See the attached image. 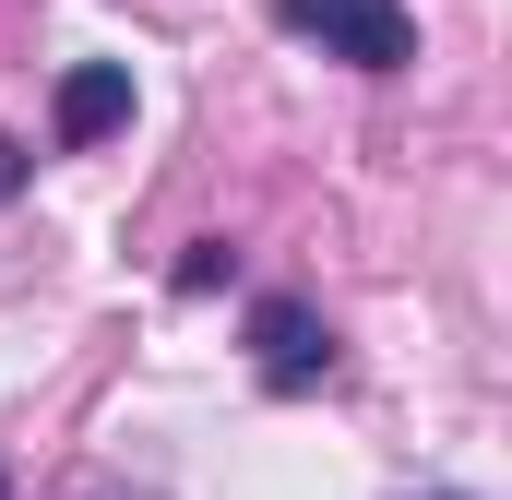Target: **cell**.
Returning a JSON list of instances; mask_svg holds the SVG:
<instances>
[{
	"instance_id": "3",
	"label": "cell",
	"mask_w": 512,
	"mask_h": 500,
	"mask_svg": "<svg viewBox=\"0 0 512 500\" xmlns=\"http://www.w3.org/2000/svg\"><path fill=\"white\" fill-rule=\"evenodd\" d=\"M120 120H131V72H120V60L60 72V143H108Z\"/></svg>"
},
{
	"instance_id": "4",
	"label": "cell",
	"mask_w": 512,
	"mask_h": 500,
	"mask_svg": "<svg viewBox=\"0 0 512 500\" xmlns=\"http://www.w3.org/2000/svg\"><path fill=\"white\" fill-rule=\"evenodd\" d=\"M12 179H24V143H0V191H12Z\"/></svg>"
},
{
	"instance_id": "1",
	"label": "cell",
	"mask_w": 512,
	"mask_h": 500,
	"mask_svg": "<svg viewBox=\"0 0 512 500\" xmlns=\"http://www.w3.org/2000/svg\"><path fill=\"white\" fill-rule=\"evenodd\" d=\"M274 12H286V36H322V48L358 60V72H405V60H417L405 0H274Z\"/></svg>"
},
{
	"instance_id": "2",
	"label": "cell",
	"mask_w": 512,
	"mask_h": 500,
	"mask_svg": "<svg viewBox=\"0 0 512 500\" xmlns=\"http://www.w3.org/2000/svg\"><path fill=\"white\" fill-rule=\"evenodd\" d=\"M251 346H262V381H274V393H310V381L334 370V334H322L310 298H262V310H251Z\"/></svg>"
}]
</instances>
